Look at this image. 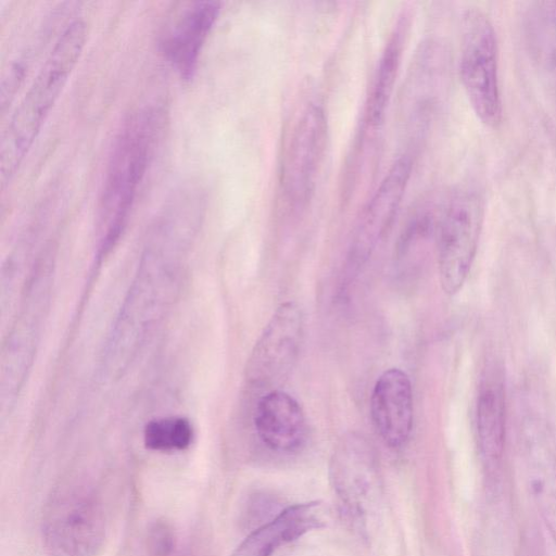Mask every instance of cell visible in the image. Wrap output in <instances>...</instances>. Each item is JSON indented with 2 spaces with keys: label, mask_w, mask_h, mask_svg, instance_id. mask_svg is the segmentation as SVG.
I'll return each mask as SVG.
<instances>
[{
  "label": "cell",
  "mask_w": 556,
  "mask_h": 556,
  "mask_svg": "<svg viewBox=\"0 0 556 556\" xmlns=\"http://www.w3.org/2000/svg\"><path fill=\"white\" fill-rule=\"evenodd\" d=\"M163 122L164 113L159 106L140 108L126 118L114 140L99 200L102 251L116 243L128 223Z\"/></svg>",
  "instance_id": "cell-1"
},
{
  "label": "cell",
  "mask_w": 556,
  "mask_h": 556,
  "mask_svg": "<svg viewBox=\"0 0 556 556\" xmlns=\"http://www.w3.org/2000/svg\"><path fill=\"white\" fill-rule=\"evenodd\" d=\"M87 25L71 22L14 110L1 138L0 167L3 184L16 174L61 96L86 45Z\"/></svg>",
  "instance_id": "cell-2"
},
{
  "label": "cell",
  "mask_w": 556,
  "mask_h": 556,
  "mask_svg": "<svg viewBox=\"0 0 556 556\" xmlns=\"http://www.w3.org/2000/svg\"><path fill=\"white\" fill-rule=\"evenodd\" d=\"M459 75L479 121L496 128L502 123L500 51L494 25L479 8L465 11L460 25Z\"/></svg>",
  "instance_id": "cell-3"
},
{
  "label": "cell",
  "mask_w": 556,
  "mask_h": 556,
  "mask_svg": "<svg viewBox=\"0 0 556 556\" xmlns=\"http://www.w3.org/2000/svg\"><path fill=\"white\" fill-rule=\"evenodd\" d=\"M483 219L484 203L477 191L460 187L443 193L435 239L441 287L450 295L467 279Z\"/></svg>",
  "instance_id": "cell-4"
},
{
  "label": "cell",
  "mask_w": 556,
  "mask_h": 556,
  "mask_svg": "<svg viewBox=\"0 0 556 556\" xmlns=\"http://www.w3.org/2000/svg\"><path fill=\"white\" fill-rule=\"evenodd\" d=\"M329 478L345 515L366 531L381 496L379 459L372 443L357 431L344 433L333 447Z\"/></svg>",
  "instance_id": "cell-5"
},
{
  "label": "cell",
  "mask_w": 556,
  "mask_h": 556,
  "mask_svg": "<svg viewBox=\"0 0 556 556\" xmlns=\"http://www.w3.org/2000/svg\"><path fill=\"white\" fill-rule=\"evenodd\" d=\"M42 531L48 556H92L103 538V519L91 491L62 485L51 497Z\"/></svg>",
  "instance_id": "cell-6"
},
{
  "label": "cell",
  "mask_w": 556,
  "mask_h": 556,
  "mask_svg": "<svg viewBox=\"0 0 556 556\" xmlns=\"http://www.w3.org/2000/svg\"><path fill=\"white\" fill-rule=\"evenodd\" d=\"M328 122L324 109L311 103L299 117L280 170V191L292 210H302L312 200L324 162Z\"/></svg>",
  "instance_id": "cell-7"
},
{
  "label": "cell",
  "mask_w": 556,
  "mask_h": 556,
  "mask_svg": "<svg viewBox=\"0 0 556 556\" xmlns=\"http://www.w3.org/2000/svg\"><path fill=\"white\" fill-rule=\"evenodd\" d=\"M303 333L301 307L293 301L281 303L252 351L247 367L249 380L264 388L280 383L296 363Z\"/></svg>",
  "instance_id": "cell-8"
},
{
  "label": "cell",
  "mask_w": 556,
  "mask_h": 556,
  "mask_svg": "<svg viewBox=\"0 0 556 556\" xmlns=\"http://www.w3.org/2000/svg\"><path fill=\"white\" fill-rule=\"evenodd\" d=\"M412 160L399 157L363 208L355 225L348 254L350 274L358 270L389 232L405 194Z\"/></svg>",
  "instance_id": "cell-9"
},
{
  "label": "cell",
  "mask_w": 556,
  "mask_h": 556,
  "mask_svg": "<svg viewBox=\"0 0 556 556\" xmlns=\"http://www.w3.org/2000/svg\"><path fill=\"white\" fill-rule=\"evenodd\" d=\"M219 12L218 1L189 3L162 36L161 52L182 80L193 78L202 49Z\"/></svg>",
  "instance_id": "cell-10"
},
{
  "label": "cell",
  "mask_w": 556,
  "mask_h": 556,
  "mask_svg": "<svg viewBox=\"0 0 556 556\" xmlns=\"http://www.w3.org/2000/svg\"><path fill=\"white\" fill-rule=\"evenodd\" d=\"M370 416L375 429L390 447H400L413 428V391L409 377L400 368L384 370L370 395Z\"/></svg>",
  "instance_id": "cell-11"
},
{
  "label": "cell",
  "mask_w": 556,
  "mask_h": 556,
  "mask_svg": "<svg viewBox=\"0 0 556 556\" xmlns=\"http://www.w3.org/2000/svg\"><path fill=\"white\" fill-rule=\"evenodd\" d=\"M253 421L260 440L271 451L295 452L306 441L305 414L299 402L282 390H269L258 400Z\"/></svg>",
  "instance_id": "cell-12"
},
{
  "label": "cell",
  "mask_w": 556,
  "mask_h": 556,
  "mask_svg": "<svg viewBox=\"0 0 556 556\" xmlns=\"http://www.w3.org/2000/svg\"><path fill=\"white\" fill-rule=\"evenodd\" d=\"M324 525L319 502L290 505L251 532L231 556H271L279 547Z\"/></svg>",
  "instance_id": "cell-13"
},
{
  "label": "cell",
  "mask_w": 556,
  "mask_h": 556,
  "mask_svg": "<svg viewBox=\"0 0 556 556\" xmlns=\"http://www.w3.org/2000/svg\"><path fill=\"white\" fill-rule=\"evenodd\" d=\"M476 432L482 457L497 462L504 451L506 435V401L503 380L490 371L481 379L476 402Z\"/></svg>",
  "instance_id": "cell-14"
},
{
  "label": "cell",
  "mask_w": 556,
  "mask_h": 556,
  "mask_svg": "<svg viewBox=\"0 0 556 556\" xmlns=\"http://www.w3.org/2000/svg\"><path fill=\"white\" fill-rule=\"evenodd\" d=\"M408 29L409 15L407 12H403L387 39L367 97L365 119L371 128H377L383 123L401 65Z\"/></svg>",
  "instance_id": "cell-15"
},
{
  "label": "cell",
  "mask_w": 556,
  "mask_h": 556,
  "mask_svg": "<svg viewBox=\"0 0 556 556\" xmlns=\"http://www.w3.org/2000/svg\"><path fill=\"white\" fill-rule=\"evenodd\" d=\"M525 36L532 58L556 72V1L531 3L525 15Z\"/></svg>",
  "instance_id": "cell-16"
},
{
  "label": "cell",
  "mask_w": 556,
  "mask_h": 556,
  "mask_svg": "<svg viewBox=\"0 0 556 556\" xmlns=\"http://www.w3.org/2000/svg\"><path fill=\"white\" fill-rule=\"evenodd\" d=\"M193 429L184 417H163L149 421L143 430L144 445L160 452L182 451L190 446Z\"/></svg>",
  "instance_id": "cell-17"
},
{
  "label": "cell",
  "mask_w": 556,
  "mask_h": 556,
  "mask_svg": "<svg viewBox=\"0 0 556 556\" xmlns=\"http://www.w3.org/2000/svg\"><path fill=\"white\" fill-rule=\"evenodd\" d=\"M149 549L151 556H169L173 549V535L165 523H156L149 534Z\"/></svg>",
  "instance_id": "cell-18"
}]
</instances>
